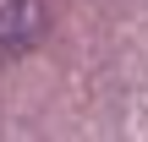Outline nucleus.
I'll use <instances>...</instances> for the list:
<instances>
[{
    "mask_svg": "<svg viewBox=\"0 0 148 142\" xmlns=\"http://www.w3.org/2000/svg\"><path fill=\"white\" fill-rule=\"evenodd\" d=\"M44 33H49L44 0H0V55H5V60L27 55Z\"/></svg>",
    "mask_w": 148,
    "mask_h": 142,
    "instance_id": "obj_1",
    "label": "nucleus"
}]
</instances>
